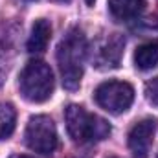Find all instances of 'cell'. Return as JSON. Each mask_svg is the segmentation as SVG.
I'll return each instance as SVG.
<instances>
[{
	"mask_svg": "<svg viewBox=\"0 0 158 158\" xmlns=\"http://www.w3.org/2000/svg\"><path fill=\"white\" fill-rule=\"evenodd\" d=\"M88 53V42L79 28H72L57 46V63L63 85L68 90H76L83 77V64Z\"/></svg>",
	"mask_w": 158,
	"mask_h": 158,
	"instance_id": "obj_1",
	"label": "cell"
},
{
	"mask_svg": "<svg viewBox=\"0 0 158 158\" xmlns=\"http://www.w3.org/2000/svg\"><path fill=\"white\" fill-rule=\"evenodd\" d=\"M64 121L68 134L74 142L88 143V142H99L109 138L110 125L103 118L86 112L81 105H68L64 110Z\"/></svg>",
	"mask_w": 158,
	"mask_h": 158,
	"instance_id": "obj_2",
	"label": "cell"
},
{
	"mask_svg": "<svg viewBox=\"0 0 158 158\" xmlns=\"http://www.w3.org/2000/svg\"><path fill=\"white\" fill-rule=\"evenodd\" d=\"M20 94L31 103H44L53 92V72L50 64L40 59L30 61L19 77Z\"/></svg>",
	"mask_w": 158,
	"mask_h": 158,
	"instance_id": "obj_3",
	"label": "cell"
},
{
	"mask_svg": "<svg viewBox=\"0 0 158 158\" xmlns=\"http://www.w3.org/2000/svg\"><path fill=\"white\" fill-rule=\"evenodd\" d=\"M96 103L109 114H123L134 101V88L127 81H105L94 92Z\"/></svg>",
	"mask_w": 158,
	"mask_h": 158,
	"instance_id": "obj_4",
	"label": "cell"
},
{
	"mask_svg": "<svg viewBox=\"0 0 158 158\" xmlns=\"http://www.w3.org/2000/svg\"><path fill=\"white\" fill-rule=\"evenodd\" d=\"M26 145L39 153V155H52L57 147V129L52 118L48 116H33L28 121L24 132Z\"/></svg>",
	"mask_w": 158,
	"mask_h": 158,
	"instance_id": "obj_5",
	"label": "cell"
},
{
	"mask_svg": "<svg viewBox=\"0 0 158 158\" xmlns=\"http://www.w3.org/2000/svg\"><path fill=\"white\" fill-rule=\"evenodd\" d=\"M156 132V119H142L129 132V149L134 158H147Z\"/></svg>",
	"mask_w": 158,
	"mask_h": 158,
	"instance_id": "obj_6",
	"label": "cell"
},
{
	"mask_svg": "<svg viewBox=\"0 0 158 158\" xmlns=\"http://www.w3.org/2000/svg\"><path fill=\"white\" fill-rule=\"evenodd\" d=\"M123 46H125V40L118 33H112L110 37H107L98 50V55H96L98 64H103L105 68H116L119 57H121V52H123Z\"/></svg>",
	"mask_w": 158,
	"mask_h": 158,
	"instance_id": "obj_7",
	"label": "cell"
},
{
	"mask_svg": "<svg viewBox=\"0 0 158 158\" xmlns=\"http://www.w3.org/2000/svg\"><path fill=\"white\" fill-rule=\"evenodd\" d=\"M50 37H52V26L46 19H37L33 28H31V35L28 39V52L30 53H42L50 42Z\"/></svg>",
	"mask_w": 158,
	"mask_h": 158,
	"instance_id": "obj_8",
	"label": "cell"
},
{
	"mask_svg": "<svg viewBox=\"0 0 158 158\" xmlns=\"http://www.w3.org/2000/svg\"><path fill=\"white\" fill-rule=\"evenodd\" d=\"M109 9L119 20H131L145 9V0H109Z\"/></svg>",
	"mask_w": 158,
	"mask_h": 158,
	"instance_id": "obj_9",
	"label": "cell"
},
{
	"mask_svg": "<svg viewBox=\"0 0 158 158\" xmlns=\"http://www.w3.org/2000/svg\"><path fill=\"white\" fill-rule=\"evenodd\" d=\"M134 64L140 70H151L158 66V44L147 42L136 48L134 52Z\"/></svg>",
	"mask_w": 158,
	"mask_h": 158,
	"instance_id": "obj_10",
	"label": "cell"
},
{
	"mask_svg": "<svg viewBox=\"0 0 158 158\" xmlns=\"http://www.w3.org/2000/svg\"><path fill=\"white\" fill-rule=\"evenodd\" d=\"M17 112L9 103H0V140H6L15 131Z\"/></svg>",
	"mask_w": 158,
	"mask_h": 158,
	"instance_id": "obj_11",
	"label": "cell"
},
{
	"mask_svg": "<svg viewBox=\"0 0 158 158\" xmlns=\"http://www.w3.org/2000/svg\"><path fill=\"white\" fill-rule=\"evenodd\" d=\"M145 98H147L149 103L158 107V76L153 77L151 81H147V85H145Z\"/></svg>",
	"mask_w": 158,
	"mask_h": 158,
	"instance_id": "obj_12",
	"label": "cell"
},
{
	"mask_svg": "<svg viewBox=\"0 0 158 158\" xmlns=\"http://www.w3.org/2000/svg\"><path fill=\"white\" fill-rule=\"evenodd\" d=\"M11 158H31V156H24V155H15V156H11Z\"/></svg>",
	"mask_w": 158,
	"mask_h": 158,
	"instance_id": "obj_13",
	"label": "cell"
},
{
	"mask_svg": "<svg viewBox=\"0 0 158 158\" xmlns=\"http://www.w3.org/2000/svg\"><path fill=\"white\" fill-rule=\"evenodd\" d=\"M85 2H86L88 6H94V2H96V0H85Z\"/></svg>",
	"mask_w": 158,
	"mask_h": 158,
	"instance_id": "obj_14",
	"label": "cell"
},
{
	"mask_svg": "<svg viewBox=\"0 0 158 158\" xmlns=\"http://www.w3.org/2000/svg\"><path fill=\"white\" fill-rule=\"evenodd\" d=\"M112 158H116V156H112Z\"/></svg>",
	"mask_w": 158,
	"mask_h": 158,
	"instance_id": "obj_15",
	"label": "cell"
}]
</instances>
